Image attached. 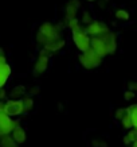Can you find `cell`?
Returning <instances> with one entry per match:
<instances>
[{
  "instance_id": "obj_1",
  "label": "cell",
  "mask_w": 137,
  "mask_h": 147,
  "mask_svg": "<svg viewBox=\"0 0 137 147\" xmlns=\"http://www.w3.org/2000/svg\"><path fill=\"white\" fill-rule=\"evenodd\" d=\"M61 36V30L57 27V24H53V23L44 22L40 24L39 30H38V34H36V42L39 45H47L49 42L57 39Z\"/></svg>"
},
{
  "instance_id": "obj_2",
  "label": "cell",
  "mask_w": 137,
  "mask_h": 147,
  "mask_svg": "<svg viewBox=\"0 0 137 147\" xmlns=\"http://www.w3.org/2000/svg\"><path fill=\"white\" fill-rule=\"evenodd\" d=\"M73 32V40H74L77 49L85 53L86 50L90 49V36L86 34L85 27L82 24H80L78 27H75L74 30H71Z\"/></svg>"
},
{
  "instance_id": "obj_3",
  "label": "cell",
  "mask_w": 137,
  "mask_h": 147,
  "mask_svg": "<svg viewBox=\"0 0 137 147\" xmlns=\"http://www.w3.org/2000/svg\"><path fill=\"white\" fill-rule=\"evenodd\" d=\"M102 59L104 58L100 57L93 49L86 50L85 53H82L80 55V62L86 70H92V69L98 67L102 63Z\"/></svg>"
},
{
  "instance_id": "obj_4",
  "label": "cell",
  "mask_w": 137,
  "mask_h": 147,
  "mask_svg": "<svg viewBox=\"0 0 137 147\" xmlns=\"http://www.w3.org/2000/svg\"><path fill=\"white\" fill-rule=\"evenodd\" d=\"M51 54L46 50H40L39 55H38V59H36L35 65H34V74L35 76H42L44 71L47 70L49 67V57Z\"/></svg>"
},
{
  "instance_id": "obj_5",
  "label": "cell",
  "mask_w": 137,
  "mask_h": 147,
  "mask_svg": "<svg viewBox=\"0 0 137 147\" xmlns=\"http://www.w3.org/2000/svg\"><path fill=\"white\" fill-rule=\"evenodd\" d=\"M23 112H24V107H23L22 98L20 100H8L4 102V113L9 117L22 115Z\"/></svg>"
},
{
  "instance_id": "obj_6",
  "label": "cell",
  "mask_w": 137,
  "mask_h": 147,
  "mask_svg": "<svg viewBox=\"0 0 137 147\" xmlns=\"http://www.w3.org/2000/svg\"><path fill=\"white\" fill-rule=\"evenodd\" d=\"M19 123L16 120H12L5 113H0V136L9 135L13 131L15 127H18Z\"/></svg>"
},
{
  "instance_id": "obj_7",
  "label": "cell",
  "mask_w": 137,
  "mask_h": 147,
  "mask_svg": "<svg viewBox=\"0 0 137 147\" xmlns=\"http://www.w3.org/2000/svg\"><path fill=\"white\" fill-rule=\"evenodd\" d=\"M85 31H86L88 35L100 36V35H102V34H106V32L109 31V28H108V26H106L105 23L98 22V20H93L89 26L85 27Z\"/></svg>"
},
{
  "instance_id": "obj_8",
  "label": "cell",
  "mask_w": 137,
  "mask_h": 147,
  "mask_svg": "<svg viewBox=\"0 0 137 147\" xmlns=\"http://www.w3.org/2000/svg\"><path fill=\"white\" fill-rule=\"evenodd\" d=\"M90 49H93L101 58L108 55V49L101 36H92L90 38Z\"/></svg>"
},
{
  "instance_id": "obj_9",
  "label": "cell",
  "mask_w": 137,
  "mask_h": 147,
  "mask_svg": "<svg viewBox=\"0 0 137 147\" xmlns=\"http://www.w3.org/2000/svg\"><path fill=\"white\" fill-rule=\"evenodd\" d=\"M104 39L106 45V49H108V54H114L116 50H117V38H116V34L112 31H108L106 34H102L100 35Z\"/></svg>"
},
{
  "instance_id": "obj_10",
  "label": "cell",
  "mask_w": 137,
  "mask_h": 147,
  "mask_svg": "<svg viewBox=\"0 0 137 147\" xmlns=\"http://www.w3.org/2000/svg\"><path fill=\"white\" fill-rule=\"evenodd\" d=\"M65 39H63L62 36H59V38H57V39H54L51 40V42H49L47 45H44L43 46V49L46 50V51H49L50 54H53L55 53V51H58V50H61L65 46Z\"/></svg>"
},
{
  "instance_id": "obj_11",
  "label": "cell",
  "mask_w": 137,
  "mask_h": 147,
  "mask_svg": "<svg viewBox=\"0 0 137 147\" xmlns=\"http://www.w3.org/2000/svg\"><path fill=\"white\" fill-rule=\"evenodd\" d=\"M11 134H12V135H11V136H12V139L18 143V144H22V143L26 142V131H24V128H23V127H20V125L15 127Z\"/></svg>"
},
{
  "instance_id": "obj_12",
  "label": "cell",
  "mask_w": 137,
  "mask_h": 147,
  "mask_svg": "<svg viewBox=\"0 0 137 147\" xmlns=\"http://www.w3.org/2000/svg\"><path fill=\"white\" fill-rule=\"evenodd\" d=\"M26 92H27V89L24 85H16L9 92V98L11 100H20V97H23L26 94Z\"/></svg>"
},
{
  "instance_id": "obj_13",
  "label": "cell",
  "mask_w": 137,
  "mask_h": 147,
  "mask_svg": "<svg viewBox=\"0 0 137 147\" xmlns=\"http://www.w3.org/2000/svg\"><path fill=\"white\" fill-rule=\"evenodd\" d=\"M77 12H78V9L75 8L74 5H71L70 3H67V4H66V11H65L66 22H67V20H71V19L77 18Z\"/></svg>"
},
{
  "instance_id": "obj_14",
  "label": "cell",
  "mask_w": 137,
  "mask_h": 147,
  "mask_svg": "<svg viewBox=\"0 0 137 147\" xmlns=\"http://www.w3.org/2000/svg\"><path fill=\"white\" fill-rule=\"evenodd\" d=\"M0 147H18V143L13 140L12 136L5 135V136H1V139H0Z\"/></svg>"
},
{
  "instance_id": "obj_15",
  "label": "cell",
  "mask_w": 137,
  "mask_h": 147,
  "mask_svg": "<svg viewBox=\"0 0 137 147\" xmlns=\"http://www.w3.org/2000/svg\"><path fill=\"white\" fill-rule=\"evenodd\" d=\"M122 140H124V143L126 144V146H128V144H132L133 142H136L137 140V129H134V128L129 129L128 134L125 135Z\"/></svg>"
},
{
  "instance_id": "obj_16",
  "label": "cell",
  "mask_w": 137,
  "mask_h": 147,
  "mask_svg": "<svg viewBox=\"0 0 137 147\" xmlns=\"http://www.w3.org/2000/svg\"><path fill=\"white\" fill-rule=\"evenodd\" d=\"M114 16L118 20H124V22H126V20H129V18H130V15H129V12L126 11V9H122V8H120L116 11L114 13Z\"/></svg>"
},
{
  "instance_id": "obj_17",
  "label": "cell",
  "mask_w": 137,
  "mask_h": 147,
  "mask_svg": "<svg viewBox=\"0 0 137 147\" xmlns=\"http://www.w3.org/2000/svg\"><path fill=\"white\" fill-rule=\"evenodd\" d=\"M22 102H23V107H24V111H31L32 107H34V100H32V97H30V96L23 97Z\"/></svg>"
},
{
  "instance_id": "obj_18",
  "label": "cell",
  "mask_w": 137,
  "mask_h": 147,
  "mask_svg": "<svg viewBox=\"0 0 137 147\" xmlns=\"http://www.w3.org/2000/svg\"><path fill=\"white\" fill-rule=\"evenodd\" d=\"M121 125H122V128H125L126 131H129V129H132L133 128V125H132V119H130V116L126 113V115L124 116V119L121 120Z\"/></svg>"
},
{
  "instance_id": "obj_19",
  "label": "cell",
  "mask_w": 137,
  "mask_h": 147,
  "mask_svg": "<svg viewBox=\"0 0 137 147\" xmlns=\"http://www.w3.org/2000/svg\"><path fill=\"white\" fill-rule=\"evenodd\" d=\"M81 22H82V24H86V26H89L90 23L93 22V18H92V15H90L89 11H84L82 18H81Z\"/></svg>"
},
{
  "instance_id": "obj_20",
  "label": "cell",
  "mask_w": 137,
  "mask_h": 147,
  "mask_svg": "<svg viewBox=\"0 0 137 147\" xmlns=\"http://www.w3.org/2000/svg\"><path fill=\"white\" fill-rule=\"evenodd\" d=\"M126 115V108H118L117 111H116V113H114V117L117 119V120H122L124 119V116Z\"/></svg>"
},
{
  "instance_id": "obj_21",
  "label": "cell",
  "mask_w": 137,
  "mask_h": 147,
  "mask_svg": "<svg viewBox=\"0 0 137 147\" xmlns=\"http://www.w3.org/2000/svg\"><path fill=\"white\" fill-rule=\"evenodd\" d=\"M66 26L69 27L70 30H74L75 27L80 26V20H78V18H74V19H71V20H67V22H66Z\"/></svg>"
},
{
  "instance_id": "obj_22",
  "label": "cell",
  "mask_w": 137,
  "mask_h": 147,
  "mask_svg": "<svg viewBox=\"0 0 137 147\" xmlns=\"http://www.w3.org/2000/svg\"><path fill=\"white\" fill-rule=\"evenodd\" d=\"M134 97H136V93L132 92V90H126V92L124 93V98L126 100V101H132Z\"/></svg>"
},
{
  "instance_id": "obj_23",
  "label": "cell",
  "mask_w": 137,
  "mask_h": 147,
  "mask_svg": "<svg viewBox=\"0 0 137 147\" xmlns=\"http://www.w3.org/2000/svg\"><path fill=\"white\" fill-rule=\"evenodd\" d=\"M39 93V86H31L30 89H28V96L30 97H32V96H35V94H38Z\"/></svg>"
},
{
  "instance_id": "obj_24",
  "label": "cell",
  "mask_w": 137,
  "mask_h": 147,
  "mask_svg": "<svg viewBox=\"0 0 137 147\" xmlns=\"http://www.w3.org/2000/svg\"><path fill=\"white\" fill-rule=\"evenodd\" d=\"M128 88H129L128 90H132V92H134V93H136V92H137V81H133V82H129Z\"/></svg>"
},
{
  "instance_id": "obj_25",
  "label": "cell",
  "mask_w": 137,
  "mask_h": 147,
  "mask_svg": "<svg viewBox=\"0 0 137 147\" xmlns=\"http://www.w3.org/2000/svg\"><path fill=\"white\" fill-rule=\"evenodd\" d=\"M93 144L97 147H106L108 146L105 140H93Z\"/></svg>"
},
{
  "instance_id": "obj_26",
  "label": "cell",
  "mask_w": 137,
  "mask_h": 147,
  "mask_svg": "<svg viewBox=\"0 0 137 147\" xmlns=\"http://www.w3.org/2000/svg\"><path fill=\"white\" fill-rule=\"evenodd\" d=\"M69 3H70L71 5H74L77 9L81 8V0H69Z\"/></svg>"
},
{
  "instance_id": "obj_27",
  "label": "cell",
  "mask_w": 137,
  "mask_h": 147,
  "mask_svg": "<svg viewBox=\"0 0 137 147\" xmlns=\"http://www.w3.org/2000/svg\"><path fill=\"white\" fill-rule=\"evenodd\" d=\"M106 1H108V0H100V1H98V7H100V8H105Z\"/></svg>"
},
{
  "instance_id": "obj_28",
  "label": "cell",
  "mask_w": 137,
  "mask_h": 147,
  "mask_svg": "<svg viewBox=\"0 0 137 147\" xmlns=\"http://www.w3.org/2000/svg\"><path fill=\"white\" fill-rule=\"evenodd\" d=\"M4 102L3 100H0V113H4Z\"/></svg>"
},
{
  "instance_id": "obj_29",
  "label": "cell",
  "mask_w": 137,
  "mask_h": 147,
  "mask_svg": "<svg viewBox=\"0 0 137 147\" xmlns=\"http://www.w3.org/2000/svg\"><path fill=\"white\" fill-rule=\"evenodd\" d=\"M4 97H5V90L1 88L0 89V100H4Z\"/></svg>"
},
{
  "instance_id": "obj_30",
  "label": "cell",
  "mask_w": 137,
  "mask_h": 147,
  "mask_svg": "<svg viewBox=\"0 0 137 147\" xmlns=\"http://www.w3.org/2000/svg\"><path fill=\"white\" fill-rule=\"evenodd\" d=\"M132 147H137V140H136V142H133V143H132Z\"/></svg>"
},
{
  "instance_id": "obj_31",
  "label": "cell",
  "mask_w": 137,
  "mask_h": 147,
  "mask_svg": "<svg viewBox=\"0 0 137 147\" xmlns=\"http://www.w3.org/2000/svg\"><path fill=\"white\" fill-rule=\"evenodd\" d=\"M86 1H90V3H93V1H96V0H86Z\"/></svg>"
}]
</instances>
